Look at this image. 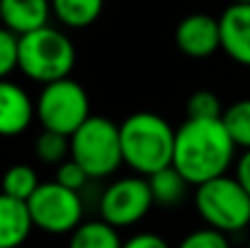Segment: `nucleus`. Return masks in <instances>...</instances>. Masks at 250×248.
I'll list each match as a JSON object with an SVG mask.
<instances>
[{"label":"nucleus","instance_id":"obj_1","mask_svg":"<svg viewBox=\"0 0 250 248\" xmlns=\"http://www.w3.org/2000/svg\"><path fill=\"white\" fill-rule=\"evenodd\" d=\"M235 143L222 119H187L176 130L171 167L193 187L226 176L235 163Z\"/></svg>","mask_w":250,"mask_h":248},{"label":"nucleus","instance_id":"obj_2","mask_svg":"<svg viewBox=\"0 0 250 248\" xmlns=\"http://www.w3.org/2000/svg\"><path fill=\"white\" fill-rule=\"evenodd\" d=\"M123 163L136 176L149 178L156 171L171 167L176 130L167 119L154 112H134L119 125Z\"/></svg>","mask_w":250,"mask_h":248},{"label":"nucleus","instance_id":"obj_3","mask_svg":"<svg viewBox=\"0 0 250 248\" xmlns=\"http://www.w3.org/2000/svg\"><path fill=\"white\" fill-rule=\"evenodd\" d=\"M75 60V44L60 29L42 26L18 38V70L42 86L70 77Z\"/></svg>","mask_w":250,"mask_h":248},{"label":"nucleus","instance_id":"obj_4","mask_svg":"<svg viewBox=\"0 0 250 248\" xmlns=\"http://www.w3.org/2000/svg\"><path fill=\"white\" fill-rule=\"evenodd\" d=\"M195 209L208 228L230 235L248 228L250 196L235 176H220L195 187Z\"/></svg>","mask_w":250,"mask_h":248},{"label":"nucleus","instance_id":"obj_5","mask_svg":"<svg viewBox=\"0 0 250 248\" xmlns=\"http://www.w3.org/2000/svg\"><path fill=\"white\" fill-rule=\"evenodd\" d=\"M70 158L90 180L112 176L123 165L119 125L105 117H90L70 136Z\"/></svg>","mask_w":250,"mask_h":248},{"label":"nucleus","instance_id":"obj_6","mask_svg":"<svg viewBox=\"0 0 250 248\" xmlns=\"http://www.w3.org/2000/svg\"><path fill=\"white\" fill-rule=\"evenodd\" d=\"M90 99L79 82L66 77L46 83L35 101V119L42 130L73 136L90 119Z\"/></svg>","mask_w":250,"mask_h":248},{"label":"nucleus","instance_id":"obj_7","mask_svg":"<svg viewBox=\"0 0 250 248\" xmlns=\"http://www.w3.org/2000/svg\"><path fill=\"white\" fill-rule=\"evenodd\" d=\"M33 228L51 235H70L83 222V202L77 191L60 183H40L26 202Z\"/></svg>","mask_w":250,"mask_h":248},{"label":"nucleus","instance_id":"obj_8","mask_svg":"<svg viewBox=\"0 0 250 248\" xmlns=\"http://www.w3.org/2000/svg\"><path fill=\"white\" fill-rule=\"evenodd\" d=\"M151 207H154V198H151L147 178L127 176L105 187L99 200V213L105 224L119 231V228L138 224L149 213Z\"/></svg>","mask_w":250,"mask_h":248},{"label":"nucleus","instance_id":"obj_9","mask_svg":"<svg viewBox=\"0 0 250 248\" xmlns=\"http://www.w3.org/2000/svg\"><path fill=\"white\" fill-rule=\"evenodd\" d=\"M176 44L180 53L193 60H207L222 48L220 22L208 13H191L178 24Z\"/></svg>","mask_w":250,"mask_h":248},{"label":"nucleus","instance_id":"obj_10","mask_svg":"<svg viewBox=\"0 0 250 248\" xmlns=\"http://www.w3.org/2000/svg\"><path fill=\"white\" fill-rule=\"evenodd\" d=\"M217 22L222 51L233 62L250 68V4H229Z\"/></svg>","mask_w":250,"mask_h":248},{"label":"nucleus","instance_id":"obj_11","mask_svg":"<svg viewBox=\"0 0 250 248\" xmlns=\"http://www.w3.org/2000/svg\"><path fill=\"white\" fill-rule=\"evenodd\" d=\"M35 117V103L22 86L0 82V136H18L29 130Z\"/></svg>","mask_w":250,"mask_h":248},{"label":"nucleus","instance_id":"obj_12","mask_svg":"<svg viewBox=\"0 0 250 248\" xmlns=\"http://www.w3.org/2000/svg\"><path fill=\"white\" fill-rule=\"evenodd\" d=\"M51 13V0H0L2 26L18 38L48 26Z\"/></svg>","mask_w":250,"mask_h":248},{"label":"nucleus","instance_id":"obj_13","mask_svg":"<svg viewBox=\"0 0 250 248\" xmlns=\"http://www.w3.org/2000/svg\"><path fill=\"white\" fill-rule=\"evenodd\" d=\"M33 231L26 202L0 193V248H20Z\"/></svg>","mask_w":250,"mask_h":248},{"label":"nucleus","instance_id":"obj_14","mask_svg":"<svg viewBox=\"0 0 250 248\" xmlns=\"http://www.w3.org/2000/svg\"><path fill=\"white\" fill-rule=\"evenodd\" d=\"M51 11L64 26H90L104 11V0H51Z\"/></svg>","mask_w":250,"mask_h":248},{"label":"nucleus","instance_id":"obj_15","mask_svg":"<svg viewBox=\"0 0 250 248\" xmlns=\"http://www.w3.org/2000/svg\"><path fill=\"white\" fill-rule=\"evenodd\" d=\"M149 183V191L154 198V205L160 207H176L185 200L187 189L191 187L173 167H165V169L156 171L154 176L147 178Z\"/></svg>","mask_w":250,"mask_h":248},{"label":"nucleus","instance_id":"obj_16","mask_svg":"<svg viewBox=\"0 0 250 248\" xmlns=\"http://www.w3.org/2000/svg\"><path fill=\"white\" fill-rule=\"evenodd\" d=\"M68 248H123V242L117 228L104 220H90L82 222L70 233Z\"/></svg>","mask_w":250,"mask_h":248},{"label":"nucleus","instance_id":"obj_17","mask_svg":"<svg viewBox=\"0 0 250 248\" xmlns=\"http://www.w3.org/2000/svg\"><path fill=\"white\" fill-rule=\"evenodd\" d=\"M226 132L235 147H242L244 152L250 149V99H239L230 103L222 114Z\"/></svg>","mask_w":250,"mask_h":248},{"label":"nucleus","instance_id":"obj_18","mask_svg":"<svg viewBox=\"0 0 250 248\" xmlns=\"http://www.w3.org/2000/svg\"><path fill=\"white\" fill-rule=\"evenodd\" d=\"M40 187L38 174L33 167L29 165H13L4 171L2 176V191L4 196L13 198L20 202H29V198L35 193V189Z\"/></svg>","mask_w":250,"mask_h":248},{"label":"nucleus","instance_id":"obj_19","mask_svg":"<svg viewBox=\"0 0 250 248\" xmlns=\"http://www.w3.org/2000/svg\"><path fill=\"white\" fill-rule=\"evenodd\" d=\"M35 154L46 165H62L70 158V139L57 132L42 130V134L35 141Z\"/></svg>","mask_w":250,"mask_h":248},{"label":"nucleus","instance_id":"obj_20","mask_svg":"<svg viewBox=\"0 0 250 248\" xmlns=\"http://www.w3.org/2000/svg\"><path fill=\"white\" fill-rule=\"evenodd\" d=\"M222 101L215 92L211 90H198L187 101V119H200V121H211V119H222Z\"/></svg>","mask_w":250,"mask_h":248},{"label":"nucleus","instance_id":"obj_21","mask_svg":"<svg viewBox=\"0 0 250 248\" xmlns=\"http://www.w3.org/2000/svg\"><path fill=\"white\" fill-rule=\"evenodd\" d=\"M18 68V35L0 26V82Z\"/></svg>","mask_w":250,"mask_h":248},{"label":"nucleus","instance_id":"obj_22","mask_svg":"<svg viewBox=\"0 0 250 248\" xmlns=\"http://www.w3.org/2000/svg\"><path fill=\"white\" fill-rule=\"evenodd\" d=\"M178 248H230L229 237L215 228H198L189 233L185 240L178 244Z\"/></svg>","mask_w":250,"mask_h":248},{"label":"nucleus","instance_id":"obj_23","mask_svg":"<svg viewBox=\"0 0 250 248\" xmlns=\"http://www.w3.org/2000/svg\"><path fill=\"white\" fill-rule=\"evenodd\" d=\"M88 180H90V176H88L86 171L82 169V165H77L73 158L64 161L60 167H57V178H55V183H60L62 187L70 189V191H77V193H79V191H82V189L88 185Z\"/></svg>","mask_w":250,"mask_h":248},{"label":"nucleus","instance_id":"obj_24","mask_svg":"<svg viewBox=\"0 0 250 248\" xmlns=\"http://www.w3.org/2000/svg\"><path fill=\"white\" fill-rule=\"evenodd\" d=\"M123 248H171V246L156 233H138V235L129 237L127 242H123Z\"/></svg>","mask_w":250,"mask_h":248},{"label":"nucleus","instance_id":"obj_25","mask_svg":"<svg viewBox=\"0 0 250 248\" xmlns=\"http://www.w3.org/2000/svg\"><path fill=\"white\" fill-rule=\"evenodd\" d=\"M235 178L239 180V185L246 189V193L250 196V149L244 152L242 156L237 158V165H235Z\"/></svg>","mask_w":250,"mask_h":248},{"label":"nucleus","instance_id":"obj_26","mask_svg":"<svg viewBox=\"0 0 250 248\" xmlns=\"http://www.w3.org/2000/svg\"><path fill=\"white\" fill-rule=\"evenodd\" d=\"M233 2H239V4H250V0H233Z\"/></svg>","mask_w":250,"mask_h":248},{"label":"nucleus","instance_id":"obj_27","mask_svg":"<svg viewBox=\"0 0 250 248\" xmlns=\"http://www.w3.org/2000/svg\"><path fill=\"white\" fill-rule=\"evenodd\" d=\"M0 26H2V20H0Z\"/></svg>","mask_w":250,"mask_h":248},{"label":"nucleus","instance_id":"obj_28","mask_svg":"<svg viewBox=\"0 0 250 248\" xmlns=\"http://www.w3.org/2000/svg\"><path fill=\"white\" fill-rule=\"evenodd\" d=\"M248 248H250V242H248Z\"/></svg>","mask_w":250,"mask_h":248}]
</instances>
